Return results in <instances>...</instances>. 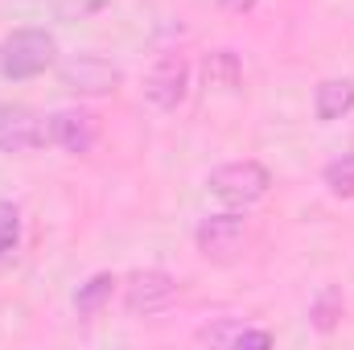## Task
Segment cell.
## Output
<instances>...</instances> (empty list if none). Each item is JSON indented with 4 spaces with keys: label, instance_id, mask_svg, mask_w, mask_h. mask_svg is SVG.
<instances>
[{
    "label": "cell",
    "instance_id": "cell-1",
    "mask_svg": "<svg viewBox=\"0 0 354 350\" xmlns=\"http://www.w3.org/2000/svg\"><path fill=\"white\" fill-rule=\"evenodd\" d=\"M58 62V42L46 29H12L0 42V75L8 83H25L46 75Z\"/></svg>",
    "mask_w": 354,
    "mask_h": 350
},
{
    "label": "cell",
    "instance_id": "cell-2",
    "mask_svg": "<svg viewBox=\"0 0 354 350\" xmlns=\"http://www.w3.org/2000/svg\"><path fill=\"white\" fill-rule=\"evenodd\" d=\"M206 190H210L223 206L248 210V206H256L260 198H268L272 174H268L260 161H231V165H218L214 174L206 177Z\"/></svg>",
    "mask_w": 354,
    "mask_h": 350
},
{
    "label": "cell",
    "instance_id": "cell-3",
    "mask_svg": "<svg viewBox=\"0 0 354 350\" xmlns=\"http://www.w3.org/2000/svg\"><path fill=\"white\" fill-rule=\"evenodd\" d=\"M177 301V280L161 268H140L124 280V309L132 317H153L165 313Z\"/></svg>",
    "mask_w": 354,
    "mask_h": 350
},
{
    "label": "cell",
    "instance_id": "cell-4",
    "mask_svg": "<svg viewBox=\"0 0 354 350\" xmlns=\"http://www.w3.org/2000/svg\"><path fill=\"white\" fill-rule=\"evenodd\" d=\"M58 79L62 87L75 91V95H111L124 83V71L99 54H71L62 66H58Z\"/></svg>",
    "mask_w": 354,
    "mask_h": 350
},
{
    "label": "cell",
    "instance_id": "cell-5",
    "mask_svg": "<svg viewBox=\"0 0 354 350\" xmlns=\"http://www.w3.org/2000/svg\"><path fill=\"white\" fill-rule=\"evenodd\" d=\"M189 95V62L181 54H165L153 62V71L145 75V99L157 111H177Z\"/></svg>",
    "mask_w": 354,
    "mask_h": 350
},
{
    "label": "cell",
    "instance_id": "cell-6",
    "mask_svg": "<svg viewBox=\"0 0 354 350\" xmlns=\"http://www.w3.org/2000/svg\"><path fill=\"white\" fill-rule=\"evenodd\" d=\"M46 140L58 145L71 157H83V153L95 149V140H99L95 116L83 111V107H58V111H50L46 116Z\"/></svg>",
    "mask_w": 354,
    "mask_h": 350
},
{
    "label": "cell",
    "instance_id": "cell-7",
    "mask_svg": "<svg viewBox=\"0 0 354 350\" xmlns=\"http://www.w3.org/2000/svg\"><path fill=\"white\" fill-rule=\"evenodd\" d=\"M46 145V120L25 103H0V153H33Z\"/></svg>",
    "mask_w": 354,
    "mask_h": 350
},
{
    "label": "cell",
    "instance_id": "cell-8",
    "mask_svg": "<svg viewBox=\"0 0 354 350\" xmlns=\"http://www.w3.org/2000/svg\"><path fill=\"white\" fill-rule=\"evenodd\" d=\"M198 252L206 256V260H231L239 248H243V239H248V223H243V214H235V210H227V214H214V219H206L202 227H198Z\"/></svg>",
    "mask_w": 354,
    "mask_h": 350
},
{
    "label": "cell",
    "instance_id": "cell-9",
    "mask_svg": "<svg viewBox=\"0 0 354 350\" xmlns=\"http://www.w3.org/2000/svg\"><path fill=\"white\" fill-rule=\"evenodd\" d=\"M194 338H198V347H214V350H239V347L264 350V347H272V342H276L268 330H260V326H248V322H235V317H218V322L202 326Z\"/></svg>",
    "mask_w": 354,
    "mask_h": 350
},
{
    "label": "cell",
    "instance_id": "cell-10",
    "mask_svg": "<svg viewBox=\"0 0 354 350\" xmlns=\"http://www.w3.org/2000/svg\"><path fill=\"white\" fill-rule=\"evenodd\" d=\"M313 111L322 124H334L342 116L354 111V83L351 79H326L322 87L313 91Z\"/></svg>",
    "mask_w": 354,
    "mask_h": 350
},
{
    "label": "cell",
    "instance_id": "cell-11",
    "mask_svg": "<svg viewBox=\"0 0 354 350\" xmlns=\"http://www.w3.org/2000/svg\"><path fill=\"white\" fill-rule=\"evenodd\" d=\"M115 276L111 272H95L87 284H79V293H75V309H79V317H95V313H103V305L111 301V293H115Z\"/></svg>",
    "mask_w": 354,
    "mask_h": 350
},
{
    "label": "cell",
    "instance_id": "cell-12",
    "mask_svg": "<svg viewBox=\"0 0 354 350\" xmlns=\"http://www.w3.org/2000/svg\"><path fill=\"white\" fill-rule=\"evenodd\" d=\"M309 317H313V326H317L322 334H330V330L338 326V317H342V297H338L334 288H326V293H322V297L313 301Z\"/></svg>",
    "mask_w": 354,
    "mask_h": 350
},
{
    "label": "cell",
    "instance_id": "cell-13",
    "mask_svg": "<svg viewBox=\"0 0 354 350\" xmlns=\"http://www.w3.org/2000/svg\"><path fill=\"white\" fill-rule=\"evenodd\" d=\"M21 243V210L12 202H0V260Z\"/></svg>",
    "mask_w": 354,
    "mask_h": 350
},
{
    "label": "cell",
    "instance_id": "cell-14",
    "mask_svg": "<svg viewBox=\"0 0 354 350\" xmlns=\"http://www.w3.org/2000/svg\"><path fill=\"white\" fill-rule=\"evenodd\" d=\"M326 185L338 198H354V157H342V161L326 165Z\"/></svg>",
    "mask_w": 354,
    "mask_h": 350
}]
</instances>
